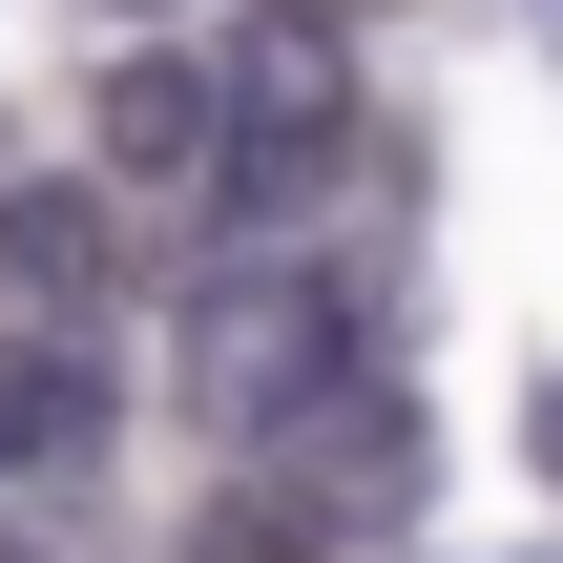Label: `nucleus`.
Instances as JSON below:
<instances>
[{"label": "nucleus", "mask_w": 563, "mask_h": 563, "mask_svg": "<svg viewBox=\"0 0 563 563\" xmlns=\"http://www.w3.org/2000/svg\"><path fill=\"white\" fill-rule=\"evenodd\" d=\"M334 376H376V334H355V292H334V272H272V251H251V272H209V313H188V418H209L230 460H272Z\"/></svg>", "instance_id": "1"}, {"label": "nucleus", "mask_w": 563, "mask_h": 563, "mask_svg": "<svg viewBox=\"0 0 563 563\" xmlns=\"http://www.w3.org/2000/svg\"><path fill=\"white\" fill-rule=\"evenodd\" d=\"M334 167H355V21H313V0H251V42H230V167H209V209H230V230H292Z\"/></svg>", "instance_id": "2"}, {"label": "nucleus", "mask_w": 563, "mask_h": 563, "mask_svg": "<svg viewBox=\"0 0 563 563\" xmlns=\"http://www.w3.org/2000/svg\"><path fill=\"white\" fill-rule=\"evenodd\" d=\"M125 439V334L104 313H21L0 334V481H84Z\"/></svg>", "instance_id": "3"}, {"label": "nucleus", "mask_w": 563, "mask_h": 563, "mask_svg": "<svg viewBox=\"0 0 563 563\" xmlns=\"http://www.w3.org/2000/svg\"><path fill=\"white\" fill-rule=\"evenodd\" d=\"M104 292H125V188H104V167L0 188V334H21V313H104Z\"/></svg>", "instance_id": "4"}, {"label": "nucleus", "mask_w": 563, "mask_h": 563, "mask_svg": "<svg viewBox=\"0 0 563 563\" xmlns=\"http://www.w3.org/2000/svg\"><path fill=\"white\" fill-rule=\"evenodd\" d=\"M230 167V84L209 63H104V188L125 209H188Z\"/></svg>", "instance_id": "5"}, {"label": "nucleus", "mask_w": 563, "mask_h": 563, "mask_svg": "<svg viewBox=\"0 0 563 563\" xmlns=\"http://www.w3.org/2000/svg\"><path fill=\"white\" fill-rule=\"evenodd\" d=\"M188 563H355V543H334V522H313L292 481H230V501L188 522Z\"/></svg>", "instance_id": "6"}, {"label": "nucleus", "mask_w": 563, "mask_h": 563, "mask_svg": "<svg viewBox=\"0 0 563 563\" xmlns=\"http://www.w3.org/2000/svg\"><path fill=\"white\" fill-rule=\"evenodd\" d=\"M522 460H543V501H563V376H522Z\"/></svg>", "instance_id": "7"}, {"label": "nucleus", "mask_w": 563, "mask_h": 563, "mask_svg": "<svg viewBox=\"0 0 563 563\" xmlns=\"http://www.w3.org/2000/svg\"><path fill=\"white\" fill-rule=\"evenodd\" d=\"M313 21H418V0H313Z\"/></svg>", "instance_id": "8"}, {"label": "nucleus", "mask_w": 563, "mask_h": 563, "mask_svg": "<svg viewBox=\"0 0 563 563\" xmlns=\"http://www.w3.org/2000/svg\"><path fill=\"white\" fill-rule=\"evenodd\" d=\"M0 563H63V543H21V522H0Z\"/></svg>", "instance_id": "9"}, {"label": "nucleus", "mask_w": 563, "mask_h": 563, "mask_svg": "<svg viewBox=\"0 0 563 563\" xmlns=\"http://www.w3.org/2000/svg\"><path fill=\"white\" fill-rule=\"evenodd\" d=\"M543 42H563V0H543Z\"/></svg>", "instance_id": "10"}, {"label": "nucleus", "mask_w": 563, "mask_h": 563, "mask_svg": "<svg viewBox=\"0 0 563 563\" xmlns=\"http://www.w3.org/2000/svg\"><path fill=\"white\" fill-rule=\"evenodd\" d=\"M125 21H146V0H125Z\"/></svg>", "instance_id": "11"}]
</instances>
